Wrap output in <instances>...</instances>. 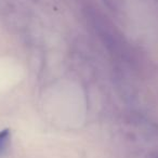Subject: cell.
Masks as SVG:
<instances>
[{
    "label": "cell",
    "mask_w": 158,
    "mask_h": 158,
    "mask_svg": "<svg viewBox=\"0 0 158 158\" xmlns=\"http://www.w3.org/2000/svg\"><path fill=\"white\" fill-rule=\"evenodd\" d=\"M11 142V131L9 129H3L0 131V156H2L5 152L9 148Z\"/></svg>",
    "instance_id": "cell-1"
},
{
    "label": "cell",
    "mask_w": 158,
    "mask_h": 158,
    "mask_svg": "<svg viewBox=\"0 0 158 158\" xmlns=\"http://www.w3.org/2000/svg\"><path fill=\"white\" fill-rule=\"evenodd\" d=\"M152 158H158V155H155V156H153Z\"/></svg>",
    "instance_id": "cell-2"
}]
</instances>
